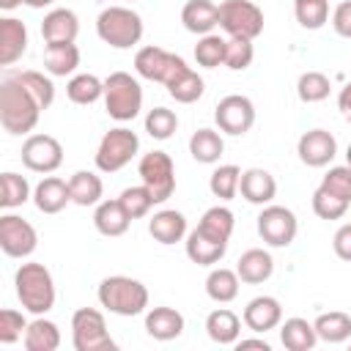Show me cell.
<instances>
[{"label": "cell", "instance_id": "9", "mask_svg": "<svg viewBox=\"0 0 351 351\" xmlns=\"http://www.w3.org/2000/svg\"><path fill=\"white\" fill-rule=\"evenodd\" d=\"M137 173H140V181L154 195V203H165L167 197H173V192H176V165H173L170 154H165V151L143 154V159L137 165Z\"/></svg>", "mask_w": 351, "mask_h": 351}, {"label": "cell", "instance_id": "41", "mask_svg": "<svg viewBox=\"0 0 351 351\" xmlns=\"http://www.w3.org/2000/svg\"><path fill=\"white\" fill-rule=\"evenodd\" d=\"M293 11L304 30H318L329 19V0H293Z\"/></svg>", "mask_w": 351, "mask_h": 351}, {"label": "cell", "instance_id": "23", "mask_svg": "<svg viewBox=\"0 0 351 351\" xmlns=\"http://www.w3.org/2000/svg\"><path fill=\"white\" fill-rule=\"evenodd\" d=\"M271 271H274V258H271L266 250H261V247H252V250L241 252V258H239V263H236V274H239V280L247 282V285H261V282H266V280L271 277Z\"/></svg>", "mask_w": 351, "mask_h": 351}, {"label": "cell", "instance_id": "55", "mask_svg": "<svg viewBox=\"0 0 351 351\" xmlns=\"http://www.w3.org/2000/svg\"><path fill=\"white\" fill-rule=\"evenodd\" d=\"M19 3H22V0H0V8H3V11H14Z\"/></svg>", "mask_w": 351, "mask_h": 351}, {"label": "cell", "instance_id": "2", "mask_svg": "<svg viewBox=\"0 0 351 351\" xmlns=\"http://www.w3.org/2000/svg\"><path fill=\"white\" fill-rule=\"evenodd\" d=\"M16 299L33 315H44L55 307V280L44 263H22L14 274Z\"/></svg>", "mask_w": 351, "mask_h": 351}, {"label": "cell", "instance_id": "11", "mask_svg": "<svg viewBox=\"0 0 351 351\" xmlns=\"http://www.w3.org/2000/svg\"><path fill=\"white\" fill-rule=\"evenodd\" d=\"M214 121L225 134H233V137L247 134L255 123V104L241 93H230L219 99V104L214 107Z\"/></svg>", "mask_w": 351, "mask_h": 351}, {"label": "cell", "instance_id": "30", "mask_svg": "<svg viewBox=\"0 0 351 351\" xmlns=\"http://www.w3.org/2000/svg\"><path fill=\"white\" fill-rule=\"evenodd\" d=\"M22 340H25V348L27 351H55L60 346V329H58L55 321L38 315L36 321L27 324Z\"/></svg>", "mask_w": 351, "mask_h": 351}, {"label": "cell", "instance_id": "25", "mask_svg": "<svg viewBox=\"0 0 351 351\" xmlns=\"http://www.w3.org/2000/svg\"><path fill=\"white\" fill-rule=\"evenodd\" d=\"M145 332L162 343L176 340L184 332V315L173 307H151L145 313Z\"/></svg>", "mask_w": 351, "mask_h": 351}, {"label": "cell", "instance_id": "57", "mask_svg": "<svg viewBox=\"0 0 351 351\" xmlns=\"http://www.w3.org/2000/svg\"><path fill=\"white\" fill-rule=\"evenodd\" d=\"M129 3H134V0H129Z\"/></svg>", "mask_w": 351, "mask_h": 351}, {"label": "cell", "instance_id": "48", "mask_svg": "<svg viewBox=\"0 0 351 351\" xmlns=\"http://www.w3.org/2000/svg\"><path fill=\"white\" fill-rule=\"evenodd\" d=\"M25 329H27V321L19 310H14V307L0 310V343H5V346L16 343L19 337H25Z\"/></svg>", "mask_w": 351, "mask_h": 351}, {"label": "cell", "instance_id": "53", "mask_svg": "<svg viewBox=\"0 0 351 351\" xmlns=\"http://www.w3.org/2000/svg\"><path fill=\"white\" fill-rule=\"evenodd\" d=\"M236 348L244 351V348H258V351H271V346L263 340V337H247V340H236Z\"/></svg>", "mask_w": 351, "mask_h": 351}, {"label": "cell", "instance_id": "16", "mask_svg": "<svg viewBox=\"0 0 351 351\" xmlns=\"http://www.w3.org/2000/svg\"><path fill=\"white\" fill-rule=\"evenodd\" d=\"M244 326L252 329V332H269V329H277L282 324V307L274 296H255L247 302L244 307V315H241Z\"/></svg>", "mask_w": 351, "mask_h": 351}, {"label": "cell", "instance_id": "34", "mask_svg": "<svg viewBox=\"0 0 351 351\" xmlns=\"http://www.w3.org/2000/svg\"><path fill=\"white\" fill-rule=\"evenodd\" d=\"M239 282L241 280H239V274L233 269L219 266V269H211L208 271V277H206V293H208V299H214L219 304H228V302H233L239 296Z\"/></svg>", "mask_w": 351, "mask_h": 351}, {"label": "cell", "instance_id": "1", "mask_svg": "<svg viewBox=\"0 0 351 351\" xmlns=\"http://www.w3.org/2000/svg\"><path fill=\"white\" fill-rule=\"evenodd\" d=\"M41 104L36 96L14 77L8 74L0 85V123L8 134H27L36 129L41 118Z\"/></svg>", "mask_w": 351, "mask_h": 351}, {"label": "cell", "instance_id": "51", "mask_svg": "<svg viewBox=\"0 0 351 351\" xmlns=\"http://www.w3.org/2000/svg\"><path fill=\"white\" fill-rule=\"evenodd\" d=\"M332 247H335V255L340 261H351V222L337 228V233L332 239Z\"/></svg>", "mask_w": 351, "mask_h": 351}, {"label": "cell", "instance_id": "6", "mask_svg": "<svg viewBox=\"0 0 351 351\" xmlns=\"http://www.w3.org/2000/svg\"><path fill=\"white\" fill-rule=\"evenodd\" d=\"M71 343L77 351H115V340L107 332V321L96 307H80L71 315Z\"/></svg>", "mask_w": 351, "mask_h": 351}, {"label": "cell", "instance_id": "28", "mask_svg": "<svg viewBox=\"0 0 351 351\" xmlns=\"http://www.w3.org/2000/svg\"><path fill=\"white\" fill-rule=\"evenodd\" d=\"M280 343L288 351H310L318 343V332L307 318H288L280 326Z\"/></svg>", "mask_w": 351, "mask_h": 351}, {"label": "cell", "instance_id": "13", "mask_svg": "<svg viewBox=\"0 0 351 351\" xmlns=\"http://www.w3.org/2000/svg\"><path fill=\"white\" fill-rule=\"evenodd\" d=\"M38 247V233L36 228L16 217V214H3L0 217V250L8 258H27Z\"/></svg>", "mask_w": 351, "mask_h": 351}, {"label": "cell", "instance_id": "15", "mask_svg": "<svg viewBox=\"0 0 351 351\" xmlns=\"http://www.w3.org/2000/svg\"><path fill=\"white\" fill-rule=\"evenodd\" d=\"M296 154L307 167H326L337 154V140L326 129H310L299 137Z\"/></svg>", "mask_w": 351, "mask_h": 351}, {"label": "cell", "instance_id": "26", "mask_svg": "<svg viewBox=\"0 0 351 351\" xmlns=\"http://www.w3.org/2000/svg\"><path fill=\"white\" fill-rule=\"evenodd\" d=\"M225 252H228V241H217L197 228L186 236V258L197 266H214L225 258Z\"/></svg>", "mask_w": 351, "mask_h": 351}, {"label": "cell", "instance_id": "20", "mask_svg": "<svg viewBox=\"0 0 351 351\" xmlns=\"http://www.w3.org/2000/svg\"><path fill=\"white\" fill-rule=\"evenodd\" d=\"M33 203L41 214H58L66 208V203H71V192H69V181L58 178V176H47L44 181H38V186L33 189Z\"/></svg>", "mask_w": 351, "mask_h": 351}, {"label": "cell", "instance_id": "44", "mask_svg": "<svg viewBox=\"0 0 351 351\" xmlns=\"http://www.w3.org/2000/svg\"><path fill=\"white\" fill-rule=\"evenodd\" d=\"M178 129V115L167 107H154L148 110L145 115V132L154 137V140H170Z\"/></svg>", "mask_w": 351, "mask_h": 351}, {"label": "cell", "instance_id": "35", "mask_svg": "<svg viewBox=\"0 0 351 351\" xmlns=\"http://www.w3.org/2000/svg\"><path fill=\"white\" fill-rule=\"evenodd\" d=\"M233 225H236V219H233V211H230L228 206H211V208L200 217L197 230H203L206 236H211V239H217V241H230Z\"/></svg>", "mask_w": 351, "mask_h": 351}, {"label": "cell", "instance_id": "3", "mask_svg": "<svg viewBox=\"0 0 351 351\" xmlns=\"http://www.w3.org/2000/svg\"><path fill=\"white\" fill-rule=\"evenodd\" d=\"M96 296H99V302H101L104 310H110L115 315H123V318L140 315L148 307V288L140 280L126 277V274L104 277L99 282Z\"/></svg>", "mask_w": 351, "mask_h": 351}, {"label": "cell", "instance_id": "43", "mask_svg": "<svg viewBox=\"0 0 351 351\" xmlns=\"http://www.w3.org/2000/svg\"><path fill=\"white\" fill-rule=\"evenodd\" d=\"M14 77H16V80L36 96V101H38L44 110L55 101V85H52V80L44 77L41 71H36V69H25V71H16Z\"/></svg>", "mask_w": 351, "mask_h": 351}, {"label": "cell", "instance_id": "36", "mask_svg": "<svg viewBox=\"0 0 351 351\" xmlns=\"http://www.w3.org/2000/svg\"><path fill=\"white\" fill-rule=\"evenodd\" d=\"M66 96L74 104H93L104 96V80H99L96 74H74L66 85Z\"/></svg>", "mask_w": 351, "mask_h": 351}, {"label": "cell", "instance_id": "12", "mask_svg": "<svg viewBox=\"0 0 351 351\" xmlns=\"http://www.w3.org/2000/svg\"><path fill=\"white\" fill-rule=\"evenodd\" d=\"M296 214L285 206H263L258 214V233L269 247H288L296 239Z\"/></svg>", "mask_w": 351, "mask_h": 351}, {"label": "cell", "instance_id": "18", "mask_svg": "<svg viewBox=\"0 0 351 351\" xmlns=\"http://www.w3.org/2000/svg\"><path fill=\"white\" fill-rule=\"evenodd\" d=\"M239 192L247 203L252 206H269L277 195V181L269 170L263 167H250L241 173V181H239Z\"/></svg>", "mask_w": 351, "mask_h": 351}, {"label": "cell", "instance_id": "8", "mask_svg": "<svg viewBox=\"0 0 351 351\" xmlns=\"http://www.w3.org/2000/svg\"><path fill=\"white\" fill-rule=\"evenodd\" d=\"M219 27L230 38L255 41L263 33V11L252 0H222L219 3Z\"/></svg>", "mask_w": 351, "mask_h": 351}, {"label": "cell", "instance_id": "45", "mask_svg": "<svg viewBox=\"0 0 351 351\" xmlns=\"http://www.w3.org/2000/svg\"><path fill=\"white\" fill-rule=\"evenodd\" d=\"M118 200H121V206L126 208V214H129L132 219L148 217V211L156 206V203H154V195L148 192L145 184H140V186H126Z\"/></svg>", "mask_w": 351, "mask_h": 351}, {"label": "cell", "instance_id": "21", "mask_svg": "<svg viewBox=\"0 0 351 351\" xmlns=\"http://www.w3.org/2000/svg\"><path fill=\"white\" fill-rule=\"evenodd\" d=\"M181 22L189 33L206 36L219 25V5L211 0H186L181 8Z\"/></svg>", "mask_w": 351, "mask_h": 351}, {"label": "cell", "instance_id": "14", "mask_svg": "<svg viewBox=\"0 0 351 351\" xmlns=\"http://www.w3.org/2000/svg\"><path fill=\"white\" fill-rule=\"evenodd\" d=\"M22 165L33 173H55L63 165V145L52 134H30L22 143Z\"/></svg>", "mask_w": 351, "mask_h": 351}, {"label": "cell", "instance_id": "47", "mask_svg": "<svg viewBox=\"0 0 351 351\" xmlns=\"http://www.w3.org/2000/svg\"><path fill=\"white\" fill-rule=\"evenodd\" d=\"M255 58V47L250 38H228L225 47V66L230 71H244Z\"/></svg>", "mask_w": 351, "mask_h": 351}, {"label": "cell", "instance_id": "52", "mask_svg": "<svg viewBox=\"0 0 351 351\" xmlns=\"http://www.w3.org/2000/svg\"><path fill=\"white\" fill-rule=\"evenodd\" d=\"M337 107H340V112H343V118L351 123V80L340 88V96H337Z\"/></svg>", "mask_w": 351, "mask_h": 351}, {"label": "cell", "instance_id": "17", "mask_svg": "<svg viewBox=\"0 0 351 351\" xmlns=\"http://www.w3.org/2000/svg\"><path fill=\"white\" fill-rule=\"evenodd\" d=\"M80 33V19L71 8H52L41 22L44 44H74Z\"/></svg>", "mask_w": 351, "mask_h": 351}, {"label": "cell", "instance_id": "37", "mask_svg": "<svg viewBox=\"0 0 351 351\" xmlns=\"http://www.w3.org/2000/svg\"><path fill=\"white\" fill-rule=\"evenodd\" d=\"M203 77L195 71V69H184L170 85H167V93L178 101V104H192V101H197L200 96H203Z\"/></svg>", "mask_w": 351, "mask_h": 351}, {"label": "cell", "instance_id": "22", "mask_svg": "<svg viewBox=\"0 0 351 351\" xmlns=\"http://www.w3.org/2000/svg\"><path fill=\"white\" fill-rule=\"evenodd\" d=\"M93 225H96V230H99L101 236L115 239V236H123V233L129 230L132 217L126 214V208L121 206L118 197H115V200H101V203H96Z\"/></svg>", "mask_w": 351, "mask_h": 351}, {"label": "cell", "instance_id": "31", "mask_svg": "<svg viewBox=\"0 0 351 351\" xmlns=\"http://www.w3.org/2000/svg\"><path fill=\"white\" fill-rule=\"evenodd\" d=\"M222 151H225V140H222V134L214 132V129H197V132L189 137V154H192V159L200 162V165H214V162H219Z\"/></svg>", "mask_w": 351, "mask_h": 351}, {"label": "cell", "instance_id": "49", "mask_svg": "<svg viewBox=\"0 0 351 351\" xmlns=\"http://www.w3.org/2000/svg\"><path fill=\"white\" fill-rule=\"evenodd\" d=\"M324 189H329L332 195L343 197L351 203V165H337V167H329V173L324 176L321 181Z\"/></svg>", "mask_w": 351, "mask_h": 351}, {"label": "cell", "instance_id": "46", "mask_svg": "<svg viewBox=\"0 0 351 351\" xmlns=\"http://www.w3.org/2000/svg\"><path fill=\"white\" fill-rule=\"evenodd\" d=\"M348 206H351L348 200L332 195V192L324 189V186H318V189L313 192V211H315L321 219H340V217H346Z\"/></svg>", "mask_w": 351, "mask_h": 351}, {"label": "cell", "instance_id": "39", "mask_svg": "<svg viewBox=\"0 0 351 351\" xmlns=\"http://www.w3.org/2000/svg\"><path fill=\"white\" fill-rule=\"evenodd\" d=\"M225 47H228V38H222L217 33L200 36V41L195 44V60H197V66H203V69H217L219 63L225 66Z\"/></svg>", "mask_w": 351, "mask_h": 351}, {"label": "cell", "instance_id": "29", "mask_svg": "<svg viewBox=\"0 0 351 351\" xmlns=\"http://www.w3.org/2000/svg\"><path fill=\"white\" fill-rule=\"evenodd\" d=\"M69 192H71V203L77 206H96L101 203L104 195V184L93 170H77L69 178Z\"/></svg>", "mask_w": 351, "mask_h": 351}, {"label": "cell", "instance_id": "19", "mask_svg": "<svg viewBox=\"0 0 351 351\" xmlns=\"http://www.w3.org/2000/svg\"><path fill=\"white\" fill-rule=\"evenodd\" d=\"M27 49V27L16 16L0 19V66H14Z\"/></svg>", "mask_w": 351, "mask_h": 351}, {"label": "cell", "instance_id": "10", "mask_svg": "<svg viewBox=\"0 0 351 351\" xmlns=\"http://www.w3.org/2000/svg\"><path fill=\"white\" fill-rule=\"evenodd\" d=\"M186 69V60L176 52H167L162 47H143L137 55H134V71L143 77V80H151V82H162L165 88Z\"/></svg>", "mask_w": 351, "mask_h": 351}, {"label": "cell", "instance_id": "32", "mask_svg": "<svg viewBox=\"0 0 351 351\" xmlns=\"http://www.w3.org/2000/svg\"><path fill=\"white\" fill-rule=\"evenodd\" d=\"M313 326L318 332V340H324V343H346L351 337V315L343 310L321 313L313 321Z\"/></svg>", "mask_w": 351, "mask_h": 351}, {"label": "cell", "instance_id": "5", "mask_svg": "<svg viewBox=\"0 0 351 351\" xmlns=\"http://www.w3.org/2000/svg\"><path fill=\"white\" fill-rule=\"evenodd\" d=\"M104 110L112 121H134L143 110V88L126 71H112L104 80Z\"/></svg>", "mask_w": 351, "mask_h": 351}, {"label": "cell", "instance_id": "33", "mask_svg": "<svg viewBox=\"0 0 351 351\" xmlns=\"http://www.w3.org/2000/svg\"><path fill=\"white\" fill-rule=\"evenodd\" d=\"M44 66L52 77L74 74L80 66V49L77 44H47L44 49Z\"/></svg>", "mask_w": 351, "mask_h": 351}, {"label": "cell", "instance_id": "50", "mask_svg": "<svg viewBox=\"0 0 351 351\" xmlns=\"http://www.w3.org/2000/svg\"><path fill=\"white\" fill-rule=\"evenodd\" d=\"M332 27H335L337 36L351 38V0H346V3H340V5L335 8V14H332Z\"/></svg>", "mask_w": 351, "mask_h": 351}, {"label": "cell", "instance_id": "56", "mask_svg": "<svg viewBox=\"0 0 351 351\" xmlns=\"http://www.w3.org/2000/svg\"><path fill=\"white\" fill-rule=\"evenodd\" d=\"M346 159H348V165H351V145H348V151H346Z\"/></svg>", "mask_w": 351, "mask_h": 351}, {"label": "cell", "instance_id": "54", "mask_svg": "<svg viewBox=\"0 0 351 351\" xmlns=\"http://www.w3.org/2000/svg\"><path fill=\"white\" fill-rule=\"evenodd\" d=\"M25 5H30V8H47V5H52L55 0H22Z\"/></svg>", "mask_w": 351, "mask_h": 351}, {"label": "cell", "instance_id": "7", "mask_svg": "<svg viewBox=\"0 0 351 351\" xmlns=\"http://www.w3.org/2000/svg\"><path fill=\"white\" fill-rule=\"evenodd\" d=\"M137 148H140V137L132 129H126V126L110 129L101 137L99 148H96V156H93L96 159V170H101V173H118L121 167H126L134 159Z\"/></svg>", "mask_w": 351, "mask_h": 351}, {"label": "cell", "instance_id": "38", "mask_svg": "<svg viewBox=\"0 0 351 351\" xmlns=\"http://www.w3.org/2000/svg\"><path fill=\"white\" fill-rule=\"evenodd\" d=\"M27 197H30V184H27V178L19 176V173L5 170V173L0 176V206H3V208H16V206L27 203Z\"/></svg>", "mask_w": 351, "mask_h": 351}, {"label": "cell", "instance_id": "4", "mask_svg": "<svg viewBox=\"0 0 351 351\" xmlns=\"http://www.w3.org/2000/svg\"><path fill=\"white\" fill-rule=\"evenodd\" d=\"M96 33L112 49H129L143 38V16L126 5H110L99 14Z\"/></svg>", "mask_w": 351, "mask_h": 351}, {"label": "cell", "instance_id": "27", "mask_svg": "<svg viewBox=\"0 0 351 351\" xmlns=\"http://www.w3.org/2000/svg\"><path fill=\"white\" fill-rule=\"evenodd\" d=\"M206 332L219 346H236L239 332H241V318L228 307H217L206 318Z\"/></svg>", "mask_w": 351, "mask_h": 351}, {"label": "cell", "instance_id": "42", "mask_svg": "<svg viewBox=\"0 0 351 351\" xmlns=\"http://www.w3.org/2000/svg\"><path fill=\"white\" fill-rule=\"evenodd\" d=\"M329 90H332V82H329V77L321 74V71H304V74L299 77V82H296V93H299V99H302L304 104L324 101V99L329 96Z\"/></svg>", "mask_w": 351, "mask_h": 351}, {"label": "cell", "instance_id": "24", "mask_svg": "<svg viewBox=\"0 0 351 351\" xmlns=\"http://www.w3.org/2000/svg\"><path fill=\"white\" fill-rule=\"evenodd\" d=\"M148 233L159 244H176L186 236V217L176 208H162L148 219Z\"/></svg>", "mask_w": 351, "mask_h": 351}, {"label": "cell", "instance_id": "40", "mask_svg": "<svg viewBox=\"0 0 351 351\" xmlns=\"http://www.w3.org/2000/svg\"><path fill=\"white\" fill-rule=\"evenodd\" d=\"M239 181H241V170L236 165H219L208 178V189L219 200H233L239 192Z\"/></svg>", "mask_w": 351, "mask_h": 351}]
</instances>
